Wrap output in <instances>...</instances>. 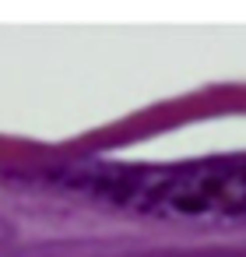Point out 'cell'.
Segmentation results:
<instances>
[{
    "instance_id": "obj_1",
    "label": "cell",
    "mask_w": 246,
    "mask_h": 257,
    "mask_svg": "<svg viewBox=\"0 0 246 257\" xmlns=\"http://www.w3.org/2000/svg\"><path fill=\"white\" fill-rule=\"evenodd\" d=\"M64 190L158 222H246V155L190 162H95L50 173Z\"/></svg>"
}]
</instances>
